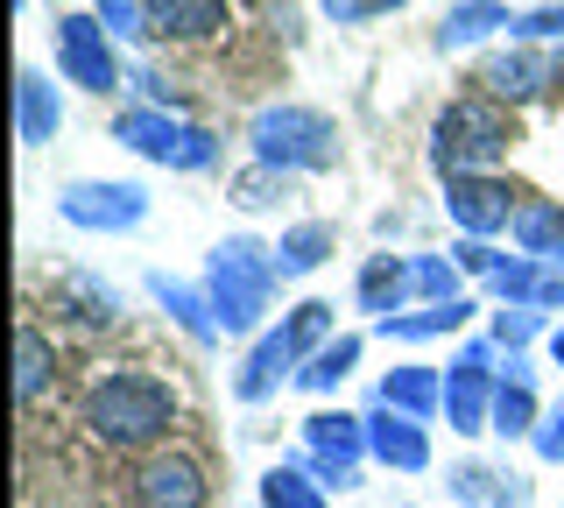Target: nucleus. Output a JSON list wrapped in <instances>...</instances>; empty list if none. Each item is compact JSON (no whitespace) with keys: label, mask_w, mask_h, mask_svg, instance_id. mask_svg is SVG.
Returning a JSON list of instances; mask_svg holds the SVG:
<instances>
[{"label":"nucleus","mask_w":564,"mask_h":508,"mask_svg":"<svg viewBox=\"0 0 564 508\" xmlns=\"http://www.w3.org/2000/svg\"><path fill=\"white\" fill-rule=\"evenodd\" d=\"M557 508H564V501H557Z\"/></svg>","instance_id":"37998d69"},{"label":"nucleus","mask_w":564,"mask_h":508,"mask_svg":"<svg viewBox=\"0 0 564 508\" xmlns=\"http://www.w3.org/2000/svg\"><path fill=\"white\" fill-rule=\"evenodd\" d=\"M367 452H375L381 466H395V473H423V466H431V437H423V424L402 417V410H388V402L367 410Z\"/></svg>","instance_id":"4468645a"},{"label":"nucleus","mask_w":564,"mask_h":508,"mask_svg":"<svg viewBox=\"0 0 564 508\" xmlns=\"http://www.w3.org/2000/svg\"><path fill=\"white\" fill-rule=\"evenodd\" d=\"M149 8V36L170 43H205L226 29V0H141Z\"/></svg>","instance_id":"dca6fc26"},{"label":"nucleus","mask_w":564,"mask_h":508,"mask_svg":"<svg viewBox=\"0 0 564 508\" xmlns=\"http://www.w3.org/2000/svg\"><path fill=\"white\" fill-rule=\"evenodd\" d=\"M445 213L452 226L466 240H494V234H508L522 213V191L508 184V177H452L445 184Z\"/></svg>","instance_id":"9b49d317"},{"label":"nucleus","mask_w":564,"mask_h":508,"mask_svg":"<svg viewBox=\"0 0 564 508\" xmlns=\"http://www.w3.org/2000/svg\"><path fill=\"white\" fill-rule=\"evenodd\" d=\"M516 248L529 261H551V269H564V205L557 198H522V213H516Z\"/></svg>","instance_id":"f3484780"},{"label":"nucleus","mask_w":564,"mask_h":508,"mask_svg":"<svg viewBox=\"0 0 564 508\" xmlns=\"http://www.w3.org/2000/svg\"><path fill=\"white\" fill-rule=\"evenodd\" d=\"M480 85H487V99H501V107H522V99H536V93H551L557 85V64L543 57V50H494V57L480 64Z\"/></svg>","instance_id":"f8f14e48"},{"label":"nucleus","mask_w":564,"mask_h":508,"mask_svg":"<svg viewBox=\"0 0 564 508\" xmlns=\"http://www.w3.org/2000/svg\"><path fill=\"white\" fill-rule=\"evenodd\" d=\"M275 198H290V177H282V170H269V163H254V170L234 184V205H240V213H269Z\"/></svg>","instance_id":"7c9ffc66"},{"label":"nucleus","mask_w":564,"mask_h":508,"mask_svg":"<svg viewBox=\"0 0 564 508\" xmlns=\"http://www.w3.org/2000/svg\"><path fill=\"white\" fill-rule=\"evenodd\" d=\"M564 304V269H551L543 261V283H536V311H557Z\"/></svg>","instance_id":"58836bf2"},{"label":"nucleus","mask_w":564,"mask_h":508,"mask_svg":"<svg viewBox=\"0 0 564 508\" xmlns=\"http://www.w3.org/2000/svg\"><path fill=\"white\" fill-rule=\"evenodd\" d=\"M536 332H543V311L536 304H501V311H494V346H508V354H522Z\"/></svg>","instance_id":"72a5a7b5"},{"label":"nucleus","mask_w":564,"mask_h":508,"mask_svg":"<svg viewBox=\"0 0 564 508\" xmlns=\"http://www.w3.org/2000/svg\"><path fill=\"white\" fill-rule=\"evenodd\" d=\"M557 85H564V64H557Z\"/></svg>","instance_id":"79ce46f5"},{"label":"nucleus","mask_w":564,"mask_h":508,"mask_svg":"<svg viewBox=\"0 0 564 508\" xmlns=\"http://www.w3.org/2000/svg\"><path fill=\"white\" fill-rule=\"evenodd\" d=\"M93 14H99V29L113 43H141V36H149V8H141V0H93Z\"/></svg>","instance_id":"2f4dec72"},{"label":"nucleus","mask_w":564,"mask_h":508,"mask_svg":"<svg viewBox=\"0 0 564 508\" xmlns=\"http://www.w3.org/2000/svg\"><path fill=\"white\" fill-rule=\"evenodd\" d=\"M466 318H473V296H458V304H423V311H395V318H381L375 332H381V339L416 346V339H452Z\"/></svg>","instance_id":"412c9836"},{"label":"nucleus","mask_w":564,"mask_h":508,"mask_svg":"<svg viewBox=\"0 0 564 508\" xmlns=\"http://www.w3.org/2000/svg\"><path fill=\"white\" fill-rule=\"evenodd\" d=\"M317 8H325V22L352 29V22H375V14H395L402 0H317Z\"/></svg>","instance_id":"c9c22d12"},{"label":"nucleus","mask_w":564,"mask_h":508,"mask_svg":"<svg viewBox=\"0 0 564 508\" xmlns=\"http://www.w3.org/2000/svg\"><path fill=\"white\" fill-rule=\"evenodd\" d=\"M501 29H516V14L501 8V0H458V8L445 14V22H437V50H473V43H487V36H501Z\"/></svg>","instance_id":"a211bd4d"},{"label":"nucleus","mask_w":564,"mask_h":508,"mask_svg":"<svg viewBox=\"0 0 564 508\" xmlns=\"http://www.w3.org/2000/svg\"><path fill=\"white\" fill-rule=\"evenodd\" d=\"M57 213L85 234H134L149 219V191L141 184H106V177H78L57 191Z\"/></svg>","instance_id":"1a4fd4ad"},{"label":"nucleus","mask_w":564,"mask_h":508,"mask_svg":"<svg viewBox=\"0 0 564 508\" xmlns=\"http://www.w3.org/2000/svg\"><path fill=\"white\" fill-rule=\"evenodd\" d=\"M487 283H494V290H501V296H508V304H536V283H543V261H529V255H508V261H501V269H494V275H487Z\"/></svg>","instance_id":"473e14b6"},{"label":"nucleus","mask_w":564,"mask_h":508,"mask_svg":"<svg viewBox=\"0 0 564 508\" xmlns=\"http://www.w3.org/2000/svg\"><path fill=\"white\" fill-rule=\"evenodd\" d=\"M360 367V339H332V346H317V354L304 360V375H296V389H311V396H325V389H339V381Z\"/></svg>","instance_id":"c85d7f7f"},{"label":"nucleus","mask_w":564,"mask_h":508,"mask_svg":"<svg viewBox=\"0 0 564 508\" xmlns=\"http://www.w3.org/2000/svg\"><path fill=\"white\" fill-rule=\"evenodd\" d=\"M494 367H501L494 339H466V346H458V360H452V375H445V417H452L458 437L494 431V381H501Z\"/></svg>","instance_id":"6e6552de"},{"label":"nucleus","mask_w":564,"mask_h":508,"mask_svg":"<svg viewBox=\"0 0 564 508\" xmlns=\"http://www.w3.org/2000/svg\"><path fill=\"white\" fill-rule=\"evenodd\" d=\"M247 142H254V163L282 170V177H296V170H332L339 163V128H332V114L317 107H261L247 120Z\"/></svg>","instance_id":"39448f33"},{"label":"nucleus","mask_w":564,"mask_h":508,"mask_svg":"<svg viewBox=\"0 0 564 508\" xmlns=\"http://www.w3.org/2000/svg\"><path fill=\"white\" fill-rule=\"evenodd\" d=\"M381 402L402 417H416V424H431L437 410H445V381L431 375V367H395V375H381Z\"/></svg>","instance_id":"4be33fe9"},{"label":"nucleus","mask_w":564,"mask_h":508,"mask_svg":"<svg viewBox=\"0 0 564 508\" xmlns=\"http://www.w3.org/2000/svg\"><path fill=\"white\" fill-rule=\"evenodd\" d=\"M516 36H522V43H564V0H551V8H529V14H516Z\"/></svg>","instance_id":"f704fd0d"},{"label":"nucleus","mask_w":564,"mask_h":508,"mask_svg":"<svg viewBox=\"0 0 564 508\" xmlns=\"http://www.w3.org/2000/svg\"><path fill=\"white\" fill-rule=\"evenodd\" d=\"M529 445H536V460H543V466H564V402L536 424V437H529Z\"/></svg>","instance_id":"e433bc0d"},{"label":"nucleus","mask_w":564,"mask_h":508,"mask_svg":"<svg viewBox=\"0 0 564 508\" xmlns=\"http://www.w3.org/2000/svg\"><path fill=\"white\" fill-rule=\"evenodd\" d=\"M410 290L423 304H458V296H466V269H458L452 255H416L410 261Z\"/></svg>","instance_id":"c756f323"},{"label":"nucleus","mask_w":564,"mask_h":508,"mask_svg":"<svg viewBox=\"0 0 564 508\" xmlns=\"http://www.w3.org/2000/svg\"><path fill=\"white\" fill-rule=\"evenodd\" d=\"M113 142H128L134 155H149V163H163V170H212L219 163V134L198 128V120H184V114H163V107L113 114Z\"/></svg>","instance_id":"423d86ee"},{"label":"nucleus","mask_w":564,"mask_h":508,"mask_svg":"<svg viewBox=\"0 0 564 508\" xmlns=\"http://www.w3.org/2000/svg\"><path fill=\"white\" fill-rule=\"evenodd\" d=\"M551 360H557V367H564V325H557V332H551Z\"/></svg>","instance_id":"a19ab883"},{"label":"nucleus","mask_w":564,"mask_h":508,"mask_svg":"<svg viewBox=\"0 0 564 508\" xmlns=\"http://www.w3.org/2000/svg\"><path fill=\"white\" fill-rule=\"evenodd\" d=\"M402 296H410V261L367 255V269H360V311H375V325H381V318H395V311H402Z\"/></svg>","instance_id":"393cba45"},{"label":"nucleus","mask_w":564,"mask_h":508,"mask_svg":"<svg viewBox=\"0 0 564 508\" xmlns=\"http://www.w3.org/2000/svg\"><path fill=\"white\" fill-rule=\"evenodd\" d=\"M516 149V114L501 107V99H487V93H466V99H452L445 114H437V128H431V170L437 177H494V163Z\"/></svg>","instance_id":"f03ea898"},{"label":"nucleus","mask_w":564,"mask_h":508,"mask_svg":"<svg viewBox=\"0 0 564 508\" xmlns=\"http://www.w3.org/2000/svg\"><path fill=\"white\" fill-rule=\"evenodd\" d=\"M360 460H367V417H346V410L304 417V466L317 487H360Z\"/></svg>","instance_id":"0eeeda50"},{"label":"nucleus","mask_w":564,"mask_h":508,"mask_svg":"<svg viewBox=\"0 0 564 508\" xmlns=\"http://www.w3.org/2000/svg\"><path fill=\"white\" fill-rule=\"evenodd\" d=\"M134 501L141 508H205V466L184 460V452H155L134 473Z\"/></svg>","instance_id":"ddd939ff"},{"label":"nucleus","mask_w":564,"mask_h":508,"mask_svg":"<svg viewBox=\"0 0 564 508\" xmlns=\"http://www.w3.org/2000/svg\"><path fill=\"white\" fill-rule=\"evenodd\" d=\"M501 381H529V389H536V367H529L522 354H508V360H501Z\"/></svg>","instance_id":"ea45409f"},{"label":"nucleus","mask_w":564,"mask_h":508,"mask_svg":"<svg viewBox=\"0 0 564 508\" xmlns=\"http://www.w3.org/2000/svg\"><path fill=\"white\" fill-rule=\"evenodd\" d=\"M275 248H261V240H219L212 248V269H205V296H212V318L219 332H254L269 318V296H275Z\"/></svg>","instance_id":"7ed1b4c3"},{"label":"nucleus","mask_w":564,"mask_h":508,"mask_svg":"<svg viewBox=\"0 0 564 508\" xmlns=\"http://www.w3.org/2000/svg\"><path fill=\"white\" fill-rule=\"evenodd\" d=\"M176 424V389L149 367H113L85 389V431L113 452H141Z\"/></svg>","instance_id":"f257e3e1"},{"label":"nucleus","mask_w":564,"mask_h":508,"mask_svg":"<svg viewBox=\"0 0 564 508\" xmlns=\"http://www.w3.org/2000/svg\"><path fill=\"white\" fill-rule=\"evenodd\" d=\"M332 248H339V234H332L325 219H304V226H290V234L275 240V275L290 283V275H311V269H325Z\"/></svg>","instance_id":"b1692460"},{"label":"nucleus","mask_w":564,"mask_h":508,"mask_svg":"<svg viewBox=\"0 0 564 508\" xmlns=\"http://www.w3.org/2000/svg\"><path fill=\"white\" fill-rule=\"evenodd\" d=\"M261 508H325V487L311 480V466H269L261 473Z\"/></svg>","instance_id":"bb28decb"},{"label":"nucleus","mask_w":564,"mask_h":508,"mask_svg":"<svg viewBox=\"0 0 564 508\" xmlns=\"http://www.w3.org/2000/svg\"><path fill=\"white\" fill-rule=\"evenodd\" d=\"M452 261H458V269H466V275H494V269H501L508 255H494L487 240H458V248H452Z\"/></svg>","instance_id":"4c0bfd02"},{"label":"nucleus","mask_w":564,"mask_h":508,"mask_svg":"<svg viewBox=\"0 0 564 508\" xmlns=\"http://www.w3.org/2000/svg\"><path fill=\"white\" fill-rule=\"evenodd\" d=\"M149 296L170 311L176 325H184V339H191V346H212V339H219V318H212V296H198L191 283H176V275H163V269H155V275H149Z\"/></svg>","instance_id":"aec40b11"},{"label":"nucleus","mask_w":564,"mask_h":508,"mask_svg":"<svg viewBox=\"0 0 564 508\" xmlns=\"http://www.w3.org/2000/svg\"><path fill=\"white\" fill-rule=\"evenodd\" d=\"M445 487L466 508H529V480H522V473H508V466H458Z\"/></svg>","instance_id":"6ab92c4d"},{"label":"nucleus","mask_w":564,"mask_h":508,"mask_svg":"<svg viewBox=\"0 0 564 508\" xmlns=\"http://www.w3.org/2000/svg\"><path fill=\"white\" fill-rule=\"evenodd\" d=\"M317 346H332V304L311 296V304H296L275 332L254 339V354H247L240 375H234V396L240 402H269L282 389V375H304V360L317 354Z\"/></svg>","instance_id":"20e7f679"},{"label":"nucleus","mask_w":564,"mask_h":508,"mask_svg":"<svg viewBox=\"0 0 564 508\" xmlns=\"http://www.w3.org/2000/svg\"><path fill=\"white\" fill-rule=\"evenodd\" d=\"M536 389L529 381H494V437H536Z\"/></svg>","instance_id":"cd10ccee"},{"label":"nucleus","mask_w":564,"mask_h":508,"mask_svg":"<svg viewBox=\"0 0 564 508\" xmlns=\"http://www.w3.org/2000/svg\"><path fill=\"white\" fill-rule=\"evenodd\" d=\"M57 72L85 93H120V57L99 14H57Z\"/></svg>","instance_id":"9d476101"},{"label":"nucleus","mask_w":564,"mask_h":508,"mask_svg":"<svg viewBox=\"0 0 564 508\" xmlns=\"http://www.w3.org/2000/svg\"><path fill=\"white\" fill-rule=\"evenodd\" d=\"M57 311H70L78 325H120V290L70 269V275H57Z\"/></svg>","instance_id":"5701e85b"},{"label":"nucleus","mask_w":564,"mask_h":508,"mask_svg":"<svg viewBox=\"0 0 564 508\" xmlns=\"http://www.w3.org/2000/svg\"><path fill=\"white\" fill-rule=\"evenodd\" d=\"M14 128H22L29 149H50V142H57L64 99H57V85H50L43 72H22V78H14Z\"/></svg>","instance_id":"2eb2a0df"},{"label":"nucleus","mask_w":564,"mask_h":508,"mask_svg":"<svg viewBox=\"0 0 564 508\" xmlns=\"http://www.w3.org/2000/svg\"><path fill=\"white\" fill-rule=\"evenodd\" d=\"M50 375H57V346H50V332L43 325H22L14 332V396L35 402L50 389Z\"/></svg>","instance_id":"a878e982"}]
</instances>
